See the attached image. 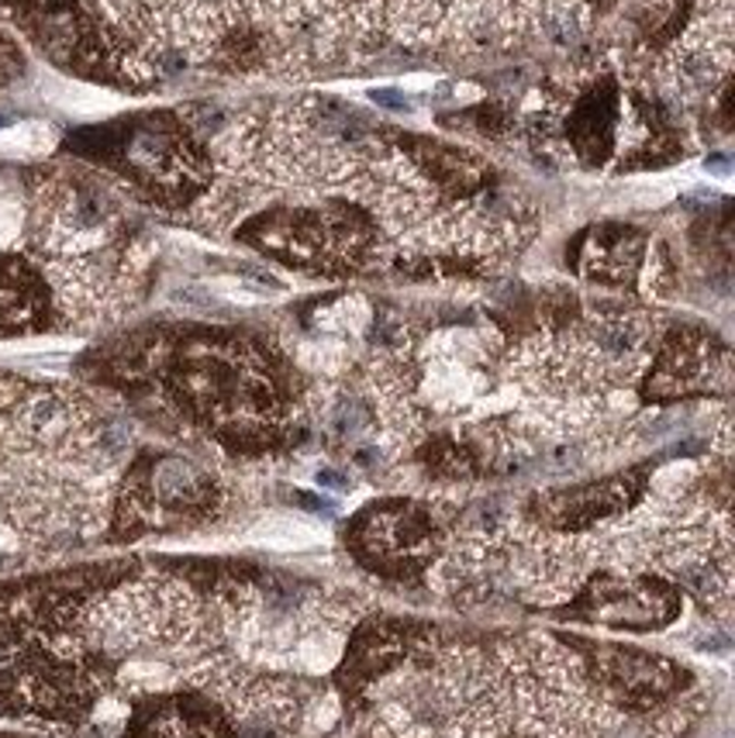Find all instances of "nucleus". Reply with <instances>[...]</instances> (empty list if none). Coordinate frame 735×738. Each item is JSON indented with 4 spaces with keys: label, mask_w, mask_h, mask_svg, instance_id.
<instances>
[{
    "label": "nucleus",
    "mask_w": 735,
    "mask_h": 738,
    "mask_svg": "<svg viewBox=\"0 0 735 738\" xmlns=\"http://www.w3.org/2000/svg\"><path fill=\"white\" fill-rule=\"evenodd\" d=\"M567 614L601 628L649 632L681 614V590L643 570H605L573 590Z\"/></svg>",
    "instance_id": "obj_1"
},
{
    "label": "nucleus",
    "mask_w": 735,
    "mask_h": 738,
    "mask_svg": "<svg viewBox=\"0 0 735 738\" xmlns=\"http://www.w3.org/2000/svg\"><path fill=\"white\" fill-rule=\"evenodd\" d=\"M580 670H584L594 697L611 711H652L670 704L684 690V666L663 656L625 646L576 642Z\"/></svg>",
    "instance_id": "obj_2"
},
{
    "label": "nucleus",
    "mask_w": 735,
    "mask_h": 738,
    "mask_svg": "<svg viewBox=\"0 0 735 738\" xmlns=\"http://www.w3.org/2000/svg\"><path fill=\"white\" fill-rule=\"evenodd\" d=\"M353 549L359 562H366L380 576L415 580L424 570H432V562L442 552V538L429 514L415 508H394L363 521Z\"/></svg>",
    "instance_id": "obj_3"
},
{
    "label": "nucleus",
    "mask_w": 735,
    "mask_h": 738,
    "mask_svg": "<svg viewBox=\"0 0 735 738\" xmlns=\"http://www.w3.org/2000/svg\"><path fill=\"white\" fill-rule=\"evenodd\" d=\"M52 145V128L46 125H17L0 135V152L4 155H42Z\"/></svg>",
    "instance_id": "obj_4"
}]
</instances>
